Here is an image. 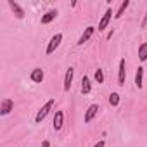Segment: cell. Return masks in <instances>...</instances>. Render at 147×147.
I'll return each instance as SVG.
<instances>
[{
  "label": "cell",
  "mask_w": 147,
  "mask_h": 147,
  "mask_svg": "<svg viewBox=\"0 0 147 147\" xmlns=\"http://www.w3.org/2000/svg\"><path fill=\"white\" fill-rule=\"evenodd\" d=\"M54 104H55V99H49V100L43 104V107H42V109L36 113V116H35V121H36V123H42V121L45 119V116L50 113V109L54 107Z\"/></svg>",
  "instance_id": "cell-1"
},
{
  "label": "cell",
  "mask_w": 147,
  "mask_h": 147,
  "mask_svg": "<svg viewBox=\"0 0 147 147\" xmlns=\"http://www.w3.org/2000/svg\"><path fill=\"white\" fill-rule=\"evenodd\" d=\"M61 42H62V33H55L52 38H50V42H49V45H47V54H52V52H55V49L61 45Z\"/></svg>",
  "instance_id": "cell-2"
},
{
  "label": "cell",
  "mask_w": 147,
  "mask_h": 147,
  "mask_svg": "<svg viewBox=\"0 0 147 147\" xmlns=\"http://www.w3.org/2000/svg\"><path fill=\"white\" fill-rule=\"evenodd\" d=\"M12 109H14L12 99H4L2 104H0V114H2V116H7V114H11Z\"/></svg>",
  "instance_id": "cell-3"
},
{
  "label": "cell",
  "mask_w": 147,
  "mask_h": 147,
  "mask_svg": "<svg viewBox=\"0 0 147 147\" xmlns=\"http://www.w3.org/2000/svg\"><path fill=\"white\" fill-rule=\"evenodd\" d=\"M113 14H114V12H113L111 9H107V11L104 12L102 19H100V23H99V26H97V30H99V31H104V30L107 28V24L111 23V18H113Z\"/></svg>",
  "instance_id": "cell-4"
},
{
  "label": "cell",
  "mask_w": 147,
  "mask_h": 147,
  "mask_svg": "<svg viewBox=\"0 0 147 147\" xmlns=\"http://www.w3.org/2000/svg\"><path fill=\"white\" fill-rule=\"evenodd\" d=\"M94 31H95V26H87L85 28V31L82 33V36H80V40H78V45H85L90 38H92V35H94Z\"/></svg>",
  "instance_id": "cell-5"
},
{
  "label": "cell",
  "mask_w": 147,
  "mask_h": 147,
  "mask_svg": "<svg viewBox=\"0 0 147 147\" xmlns=\"http://www.w3.org/2000/svg\"><path fill=\"white\" fill-rule=\"evenodd\" d=\"M125 80H126V64H125V59H121L119 61V71H118V85L123 87Z\"/></svg>",
  "instance_id": "cell-6"
},
{
  "label": "cell",
  "mask_w": 147,
  "mask_h": 147,
  "mask_svg": "<svg viewBox=\"0 0 147 147\" xmlns=\"http://www.w3.org/2000/svg\"><path fill=\"white\" fill-rule=\"evenodd\" d=\"M97 113H99V106L97 104H92V106H88V109H87V113H85V118H83V121L85 123H90L95 116H97Z\"/></svg>",
  "instance_id": "cell-7"
},
{
  "label": "cell",
  "mask_w": 147,
  "mask_h": 147,
  "mask_svg": "<svg viewBox=\"0 0 147 147\" xmlns=\"http://www.w3.org/2000/svg\"><path fill=\"white\" fill-rule=\"evenodd\" d=\"M9 7L12 9V12L16 14L18 19H23V18H24V9H23L18 2H14V0H9Z\"/></svg>",
  "instance_id": "cell-8"
},
{
  "label": "cell",
  "mask_w": 147,
  "mask_h": 147,
  "mask_svg": "<svg viewBox=\"0 0 147 147\" xmlns=\"http://www.w3.org/2000/svg\"><path fill=\"white\" fill-rule=\"evenodd\" d=\"M73 76H75V69H73V67H67L66 76H64V90H66V92H69V88H71Z\"/></svg>",
  "instance_id": "cell-9"
},
{
  "label": "cell",
  "mask_w": 147,
  "mask_h": 147,
  "mask_svg": "<svg viewBox=\"0 0 147 147\" xmlns=\"http://www.w3.org/2000/svg\"><path fill=\"white\" fill-rule=\"evenodd\" d=\"M30 78H31V82H35V83H42V82H43V78H45V75H43V69H40V67H35V69L31 71Z\"/></svg>",
  "instance_id": "cell-10"
},
{
  "label": "cell",
  "mask_w": 147,
  "mask_h": 147,
  "mask_svg": "<svg viewBox=\"0 0 147 147\" xmlns=\"http://www.w3.org/2000/svg\"><path fill=\"white\" fill-rule=\"evenodd\" d=\"M64 125V113L62 111H55V116H54V130L59 131Z\"/></svg>",
  "instance_id": "cell-11"
},
{
  "label": "cell",
  "mask_w": 147,
  "mask_h": 147,
  "mask_svg": "<svg viewBox=\"0 0 147 147\" xmlns=\"http://www.w3.org/2000/svg\"><path fill=\"white\" fill-rule=\"evenodd\" d=\"M55 18H57V11H49V12H45V14L42 16V24H49V23H52Z\"/></svg>",
  "instance_id": "cell-12"
},
{
  "label": "cell",
  "mask_w": 147,
  "mask_h": 147,
  "mask_svg": "<svg viewBox=\"0 0 147 147\" xmlns=\"http://www.w3.org/2000/svg\"><path fill=\"white\" fill-rule=\"evenodd\" d=\"M90 90H92L90 78H88V76H83V80H82V94L87 95V94H90Z\"/></svg>",
  "instance_id": "cell-13"
},
{
  "label": "cell",
  "mask_w": 147,
  "mask_h": 147,
  "mask_svg": "<svg viewBox=\"0 0 147 147\" xmlns=\"http://www.w3.org/2000/svg\"><path fill=\"white\" fill-rule=\"evenodd\" d=\"M135 85H137V88H142V85H144V67H138L135 73Z\"/></svg>",
  "instance_id": "cell-14"
},
{
  "label": "cell",
  "mask_w": 147,
  "mask_h": 147,
  "mask_svg": "<svg viewBox=\"0 0 147 147\" xmlns=\"http://www.w3.org/2000/svg\"><path fill=\"white\" fill-rule=\"evenodd\" d=\"M138 59H140L142 62L147 61V43H145V42L138 47Z\"/></svg>",
  "instance_id": "cell-15"
},
{
  "label": "cell",
  "mask_w": 147,
  "mask_h": 147,
  "mask_svg": "<svg viewBox=\"0 0 147 147\" xmlns=\"http://www.w3.org/2000/svg\"><path fill=\"white\" fill-rule=\"evenodd\" d=\"M128 5H130V2H128V0H125V2H123V4L119 5V9H118V12L114 14V18H116V19H119V18H121V16L125 14V11H126V7H128Z\"/></svg>",
  "instance_id": "cell-16"
},
{
  "label": "cell",
  "mask_w": 147,
  "mask_h": 147,
  "mask_svg": "<svg viewBox=\"0 0 147 147\" xmlns=\"http://www.w3.org/2000/svg\"><path fill=\"white\" fill-rule=\"evenodd\" d=\"M109 104H111L113 107H116V106L119 104V94H116V92H113V94L109 95Z\"/></svg>",
  "instance_id": "cell-17"
},
{
  "label": "cell",
  "mask_w": 147,
  "mask_h": 147,
  "mask_svg": "<svg viewBox=\"0 0 147 147\" xmlns=\"http://www.w3.org/2000/svg\"><path fill=\"white\" fill-rule=\"evenodd\" d=\"M95 82H97V83H104V71H102L100 67L95 69Z\"/></svg>",
  "instance_id": "cell-18"
},
{
  "label": "cell",
  "mask_w": 147,
  "mask_h": 147,
  "mask_svg": "<svg viewBox=\"0 0 147 147\" xmlns=\"http://www.w3.org/2000/svg\"><path fill=\"white\" fill-rule=\"evenodd\" d=\"M104 145H106V144H104V140H100V142H97L94 147H104Z\"/></svg>",
  "instance_id": "cell-19"
}]
</instances>
